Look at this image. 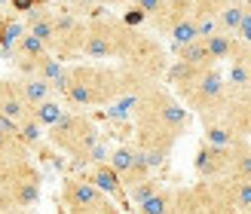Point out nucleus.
Returning a JSON list of instances; mask_svg holds the SVG:
<instances>
[{"label":"nucleus","mask_w":251,"mask_h":214,"mask_svg":"<svg viewBox=\"0 0 251 214\" xmlns=\"http://www.w3.org/2000/svg\"><path fill=\"white\" fill-rule=\"evenodd\" d=\"M196 24H199V37H211V34H218V16H196Z\"/></svg>","instance_id":"obj_34"},{"label":"nucleus","mask_w":251,"mask_h":214,"mask_svg":"<svg viewBox=\"0 0 251 214\" xmlns=\"http://www.w3.org/2000/svg\"><path fill=\"white\" fill-rule=\"evenodd\" d=\"M153 86H156L153 80L129 71L126 65L83 61V65H68V89L61 98L74 110H89V107H110L117 98L126 95H144Z\"/></svg>","instance_id":"obj_1"},{"label":"nucleus","mask_w":251,"mask_h":214,"mask_svg":"<svg viewBox=\"0 0 251 214\" xmlns=\"http://www.w3.org/2000/svg\"><path fill=\"white\" fill-rule=\"evenodd\" d=\"M242 46V40H239ZM227 89L230 95H242V92H251V68H248V61L242 58V52H236L233 61H227Z\"/></svg>","instance_id":"obj_15"},{"label":"nucleus","mask_w":251,"mask_h":214,"mask_svg":"<svg viewBox=\"0 0 251 214\" xmlns=\"http://www.w3.org/2000/svg\"><path fill=\"white\" fill-rule=\"evenodd\" d=\"M0 211H3V205H0Z\"/></svg>","instance_id":"obj_41"},{"label":"nucleus","mask_w":251,"mask_h":214,"mask_svg":"<svg viewBox=\"0 0 251 214\" xmlns=\"http://www.w3.org/2000/svg\"><path fill=\"white\" fill-rule=\"evenodd\" d=\"M193 3H196V16H218L230 0H193Z\"/></svg>","instance_id":"obj_33"},{"label":"nucleus","mask_w":251,"mask_h":214,"mask_svg":"<svg viewBox=\"0 0 251 214\" xmlns=\"http://www.w3.org/2000/svg\"><path fill=\"white\" fill-rule=\"evenodd\" d=\"M83 40H86V16L58 9L55 12V46H52V52L61 61L83 58Z\"/></svg>","instance_id":"obj_9"},{"label":"nucleus","mask_w":251,"mask_h":214,"mask_svg":"<svg viewBox=\"0 0 251 214\" xmlns=\"http://www.w3.org/2000/svg\"><path fill=\"white\" fill-rule=\"evenodd\" d=\"M181 101L190 107V113H196L199 119L211 122V119H218L224 107H227V98H230V89H227V77H224V71L218 65H211V68H202L193 77V83L187 86V89L178 95Z\"/></svg>","instance_id":"obj_4"},{"label":"nucleus","mask_w":251,"mask_h":214,"mask_svg":"<svg viewBox=\"0 0 251 214\" xmlns=\"http://www.w3.org/2000/svg\"><path fill=\"white\" fill-rule=\"evenodd\" d=\"M43 193V174L34 162H22V166L9 168L6 174H0V205L3 211H31L40 202Z\"/></svg>","instance_id":"obj_7"},{"label":"nucleus","mask_w":251,"mask_h":214,"mask_svg":"<svg viewBox=\"0 0 251 214\" xmlns=\"http://www.w3.org/2000/svg\"><path fill=\"white\" fill-rule=\"evenodd\" d=\"M205 46H208L211 61H215V65H221V61H233V58H236V52H239V37L218 31V34L205 37Z\"/></svg>","instance_id":"obj_17"},{"label":"nucleus","mask_w":251,"mask_h":214,"mask_svg":"<svg viewBox=\"0 0 251 214\" xmlns=\"http://www.w3.org/2000/svg\"><path fill=\"white\" fill-rule=\"evenodd\" d=\"M159 187H162V184H159V178H156V174H150V178H144V181L132 184L129 190H126V199H129L132 205H141V202H147V199L159 190Z\"/></svg>","instance_id":"obj_28"},{"label":"nucleus","mask_w":251,"mask_h":214,"mask_svg":"<svg viewBox=\"0 0 251 214\" xmlns=\"http://www.w3.org/2000/svg\"><path fill=\"white\" fill-rule=\"evenodd\" d=\"M101 199H107L98 187L86 178H77V174H71V178L61 181V205H65L68 211H80V208H89L95 202H101Z\"/></svg>","instance_id":"obj_11"},{"label":"nucleus","mask_w":251,"mask_h":214,"mask_svg":"<svg viewBox=\"0 0 251 214\" xmlns=\"http://www.w3.org/2000/svg\"><path fill=\"white\" fill-rule=\"evenodd\" d=\"M98 3H110V6H120V3H129V0H98Z\"/></svg>","instance_id":"obj_39"},{"label":"nucleus","mask_w":251,"mask_h":214,"mask_svg":"<svg viewBox=\"0 0 251 214\" xmlns=\"http://www.w3.org/2000/svg\"><path fill=\"white\" fill-rule=\"evenodd\" d=\"M230 178H236V181H251V144L248 141H242V144L233 147Z\"/></svg>","instance_id":"obj_25"},{"label":"nucleus","mask_w":251,"mask_h":214,"mask_svg":"<svg viewBox=\"0 0 251 214\" xmlns=\"http://www.w3.org/2000/svg\"><path fill=\"white\" fill-rule=\"evenodd\" d=\"M230 166H233V147H218V144H208V141H202L196 147L193 174L199 181L230 178Z\"/></svg>","instance_id":"obj_10"},{"label":"nucleus","mask_w":251,"mask_h":214,"mask_svg":"<svg viewBox=\"0 0 251 214\" xmlns=\"http://www.w3.org/2000/svg\"><path fill=\"white\" fill-rule=\"evenodd\" d=\"M190 16H196V3H193V0H169L166 16H162V22H159V24H153V28H156L159 34H166L175 22L190 19Z\"/></svg>","instance_id":"obj_22"},{"label":"nucleus","mask_w":251,"mask_h":214,"mask_svg":"<svg viewBox=\"0 0 251 214\" xmlns=\"http://www.w3.org/2000/svg\"><path fill=\"white\" fill-rule=\"evenodd\" d=\"M16 89H19V95L25 98V104L31 110L40 107L43 101H49V98H55L52 83H46L40 77H16Z\"/></svg>","instance_id":"obj_14"},{"label":"nucleus","mask_w":251,"mask_h":214,"mask_svg":"<svg viewBox=\"0 0 251 214\" xmlns=\"http://www.w3.org/2000/svg\"><path fill=\"white\" fill-rule=\"evenodd\" d=\"M132 31L123 19L114 16H92L86 19V40H83V58L89 61H110L123 58L126 46L132 40Z\"/></svg>","instance_id":"obj_6"},{"label":"nucleus","mask_w":251,"mask_h":214,"mask_svg":"<svg viewBox=\"0 0 251 214\" xmlns=\"http://www.w3.org/2000/svg\"><path fill=\"white\" fill-rule=\"evenodd\" d=\"M190 107H187L169 86H153L141 95L132 125H135V144L138 147H166L175 150V144L181 141L190 129Z\"/></svg>","instance_id":"obj_2"},{"label":"nucleus","mask_w":251,"mask_h":214,"mask_svg":"<svg viewBox=\"0 0 251 214\" xmlns=\"http://www.w3.org/2000/svg\"><path fill=\"white\" fill-rule=\"evenodd\" d=\"M245 9H248V0H230V3L218 12V28L224 34L236 37L239 28H242V22H245Z\"/></svg>","instance_id":"obj_18"},{"label":"nucleus","mask_w":251,"mask_h":214,"mask_svg":"<svg viewBox=\"0 0 251 214\" xmlns=\"http://www.w3.org/2000/svg\"><path fill=\"white\" fill-rule=\"evenodd\" d=\"M86 178H89L98 190H101L107 199H126V187H123V178L120 171L110 166V162H98V166H89V171H86Z\"/></svg>","instance_id":"obj_12"},{"label":"nucleus","mask_w":251,"mask_h":214,"mask_svg":"<svg viewBox=\"0 0 251 214\" xmlns=\"http://www.w3.org/2000/svg\"><path fill=\"white\" fill-rule=\"evenodd\" d=\"M49 52V46L43 43V40H37V37L28 31V34H25L22 37V40H19V46H16V52H12V58H40V55H46ZM9 58V61H12Z\"/></svg>","instance_id":"obj_29"},{"label":"nucleus","mask_w":251,"mask_h":214,"mask_svg":"<svg viewBox=\"0 0 251 214\" xmlns=\"http://www.w3.org/2000/svg\"><path fill=\"white\" fill-rule=\"evenodd\" d=\"M19 141L28 147V150H37V147L46 141V129L34 119V113H31L28 119H22V122H19Z\"/></svg>","instance_id":"obj_26"},{"label":"nucleus","mask_w":251,"mask_h":214,"mask_svg":"<svg viewBox=\"0 0 251 214\" xmlns=\"http://www.w3.org/2000/svg\"><path fill=\"white\" fill-rule=\"evenodd\" d=\"M6 92H9V80H6V77H0V107H3V98H6Z\"/></svg>","instance_id":"obj_37"},{"label":"nucleus","mask_w":251,"mask_h":214,"mask_svg":"<svg viewBox=\"0 0 251 214\" xmlns=\"http://www.w3.org/2000/svg\"><path fill=\"white\" fill-rule=\"evenodd\" d=\"M68 214H123V211L117 208V202H114V199H101V202H95V205H89V208L68 211Z\"/></svg>","instance_id":"obj_32"},{"label":"nucleus","mask_w":251,"mask_h":214,"mask_svg":"<svg viewBox=\"0 0 251 214\" xmlns=\"http://www.w3.org/2000/svg\"><path fill=\"white\" fill-rule=\"evenodd\" d=\"M172 214H236L230 178L196 181L193 187H175Z\"/></svg>","instance_id":"obj_5"},{"label":"nucleus","mask_w":251,"mask_h":214,"mask_svg":"<svg viewBox=\"0 0 251 214\" xmlns=\"http://www.w3.org/2000/svg\"><path fill=\"white\" fill-rule=\"evenodd\" d=\"M123 22L129 24V28H138V24H141V22H147V16H144L141 9H135V6H132V9H129V12H126V16H123Z\"/></svg>","instance_id":"obj_36"},{"label":"nucleus","mask_w":251,"mask_h":214,"mask_svg":"<svg viewBox=\"0 0 251 214\" xmlns=\"http://www.w3.org/2000/svg\"><path fill=\"white\" fill-rule=\"evenodd\" d=\"M202 141L218 144V147H236V144H242V138L236 135L227 122L215 119V122H205V125H202Z\"/></svg>","instance_id":"obj_21"},{"label":"nucleus","mask_w":251,"mask_h":214,"mask_svg":"<svg viewBox=\"0 0 251 214\" xmlns=\"http://www.w3.org/2000/svg\"><path fill=\"white\" fill-rule=\"evenodd\" d=\"M230 193H233L236 214H251V181H236V178H230Z\"/></svg>","instance_id":"obj_30"},{"label":"nucleus","mask_w":251,"mask_h":214,"mask_svg":"<svg viewBox=\"0 0 251 214\" xmlns=\"http://www.w3.org/2000/svg\"><path fill=\"white\" fill-rule=\"evenodd\" d=\"M132 6L141 9L150 24H159L162 16H166V9H169V0H132Z\"/></svg>","instance_id":"obj_31"},{"label":"nucleus","mask_w":251,"mask_h":214,"mask_svg":"<svg viewBox=\"0 0 251 214\" xmlns=\"http://www.w3.org/2000/svg\"><path fill=\"white\" fill-rule=\"evenodd\" d=\"M28 159H31V150L19 141V135H9L0 129V174H6L9 168H16Z\"/></svg>","instance_id":"obj_13"},{"label":"nucleus","mask_w":251,"mask_h":214,"mask_svg":"<svg viewBox=\"0 0 251 214\" xmlns=\"http://www.w3.org/2000/svg\"><path fill=\"white\" fill-rule=\"evenodd\" d=\"M120 65H126L129 71L159 83V80H166V71H169L172 61H169V52L162 49V43L153 34H144V31L135 28L132 40H129V46H126L123 58H120Z\"/></svg>","instance_id":"obj_8"},{"label":"nucleus","mask_w":251,"mask_h":214,"mask_svg":"<svg viewBox=\"0 0 251 214\" xmlns=\"http://www.w3.org/2000/svg\"><path fill=\"white\" fill-rule=\"evenodd\" d=\"M46 141L61 153H68L74 166H86L89 153L101 144V132L86 110H68L55 125L46 129Z\"/></svg>","instance_id":"obj_3"},{"label":"nucleus","mask_w":251,"mask_h":214,"mask_svg":"<svg viewBox=\"0 0 251 214\" xmlns=\"http://www.w3.org/2000/svg\"><path fill=\"white\" fill-rule=\"evenodd\" d=\"M239 52H242V58L248 61V68H251V46H248V43H242V46H239Z\"/></svg>","instance_id":"obj_38"},{"label":"nucleus","mask_w":251,"mask_h":214,"mask_svg":"<svg viewBox=\"0 0 251 214\" xmlns=\"http://www.w3.org/2000/svg\"><path fill=\"white\" fill-rule=\"evenodd\" d=\"M9 214H28V211H9Z\"/></svg>","instance_id":"obj_40"},{"label":"nucleus","mask_w":251,"mask_h":214,"mask_svg":"<svg viewBox=\"0 0 251 214\" xmlns=\"http://www.w3.org/2000/svg\"><path fill=\"white\" fill-rule=\"evenodd\" d=\"M135 156H138V147H135V141H126V144H117L114 150H110V166H114L117 171H120V178L126 171L132 168V162H135Z\"/></svg>","instance_id":"obj_27"},{"label":"nucleus","mask_w":251,"mask_h":214,"mask_svg":"<svg viewBox=\"0 0 251 214\" xmlns=\"http://www.w3.org/2000/svg\"><path fill=\"white\" fill-rule=\"evenodd\" d=\"M175 61H184V65H196V68H211V65H215V61H211V55H208L205 40H196V43H190V46L175 49Z\"/></svg>","instance_id":"obj_23"},{"label":"nucleus","mask_w":251,"mask_h":214,"mask_svg":"<svg viewBox=\"0 0 251 214\" xmlns=\"http://www.w3.org/2000/svg\"><path fill=\"white\" fill-rule=\"evenodd\" d=\"M25 34H28V24L22 22V16H3L0 19V52L12 58V52H16V46Z\"/></svg>","instance_id":"obj_16"},{"label":"nucleus","mask_w":251,"mask_h":214,"mask_svg":"<svg viewBox=\"0 0 251 214\" xmlns=\"http://www.w3.org/2000/svg\"><path fill=\"white\" fill-rule=\"evenodd\" d=\"M175 208V187H159L147 202L135 205V214H172Z\"/></svg>","instance_id":"obj_20"},{"label":"nucleus","mask_w":251,"mask_h":214,"mask_svg":"<svg viewBox=\"0 0 251 214\" xmlns=\"http://www.w3.org/2000/svg\"><path fill=\"white\" fill-rule=\"evenodd\" d=\"M31 113H34V119L40 122L43 129H49V125H55V122L68 113V104H65V98L55 95V98H49V101H43L40 107H34Z\"/></svg>","instance_id":"obj_24"},{"label":"nucleus","mask_w":251,"mask_h":214,"mask_svg":"<svg viewBox=\"0 0 251 214\" xmlns=\"http://www.w3.org/2000/svg\"><path fill=\"white\" fill-rule=\"evenodd\" d=\"M236 37H239L242 43L251 46V0H248V9H245V22H242V28H239V34H236Z\"/></svg>","instance_id":"obj_35"},{"label":"nucleus","mask_w":251,"mask_h":214,"mask_svg":"<svg viewBox=\"0 0 251 214\" xmlns=\"http://www.w3.org/2000/svg\"><path fill=\"white\" fill-rule=\"evenodd\" d=\"M169 34V40H172V52L175 49H181V46H190V43H196V40H202L199 37V24H196V16H190V19H181V22H175L172 28L166 31Z\"/></svg>","instance_id":"obj_19"}]
</instances>
